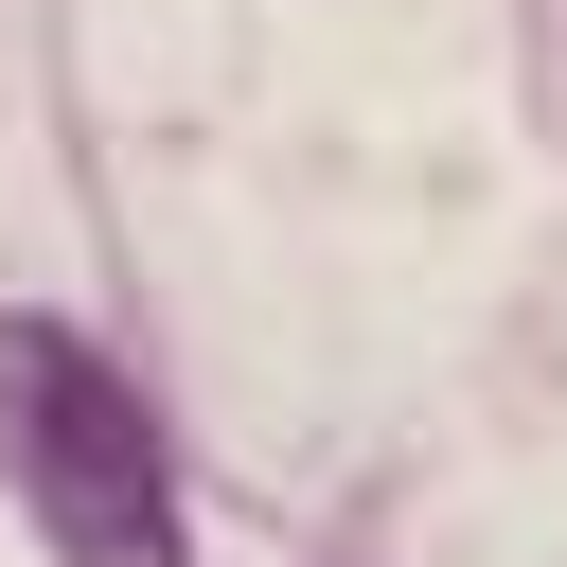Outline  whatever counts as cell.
<instances>
[{"instance_id":"obj_1","label":"cell","mask_w":567,"mask_h":567,"mask_svg":"<svg viewBox=\"0 0 567 567\" xmlns=\"http://www.w3.org/2000/svg\"><path fill=\"white\" fill-rule=\"evenodd\" d=\"M0 478L35 496L53 567H195L177 549V461L124 354H89L71 319H0Z\"/></svg>"}]
</instances>
